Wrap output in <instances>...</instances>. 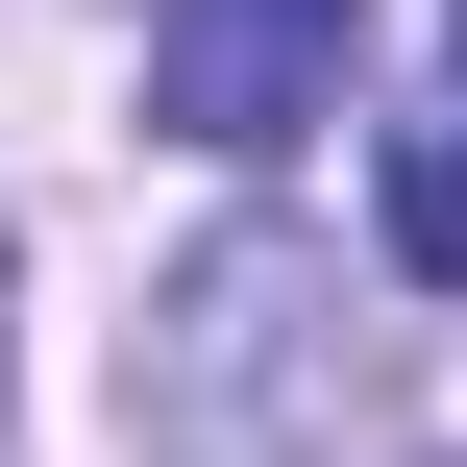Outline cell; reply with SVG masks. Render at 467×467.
<instances>
[{
	"label": "cell",
	"instance_id": "cell-1",
	"mask_svg": "<svg viewBox=\"0 0 467 467\" xmlns=\"http://www.w3.org/2000/svg\"><path fill=\"white\" fill-rule=\"evenodd\" d=\"M148 394H172V443H197V467H320L296 419H271V394H320V419H369V345H345V271L246 222V246H222V271L172 296V369H148Z\"/></svg>",
	"mask_w": 467,
	"mask_h": 467
},
{
	"label": "cell",
	"instance_id": "cell-2",
	"mask_svg": "<svg viewBox=\"0 0 467 467\" xmlns=\"http://www.w3.org/2000/svg\"><path fill=\"white\" fill-rule=\"evenodd\" d=\"M345 74H369V0H148V123H172V148H222V172L320 148V123H345Z\"/></svg>",
	"mask_w": 467,
	"mask_h": 467
},
{
	"label": "cell",
	"instance_id": "cell-3",
	"mask_svg": "<svg viewBox=\"0 0 467 467\" xmlns=\"http://www.w3.org/2000/svg\"><path fill=\"white\" fill-rule=\"evenodd\" d=\"M394 271H419V296H467V74L394 123Z\"/></svg>",
	"mask_w": 467,
	"mask_h": 467
},
{
	"label": "cell",
	"instance_id": "cell-4",
	"mask_svg": "<svg viewBox=\"0 0 467 467\" xmlns=\"http://www.w3.org/2000/svg\"><path fill=\"white\" fill-rule=\"evenodd\" d=\"M443 74H467V49H443Z\"/></svg>",
	"mask_w": 467,
	"mask_h": 467
}]
</instances>
